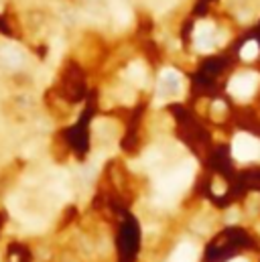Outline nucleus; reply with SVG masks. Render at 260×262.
Masks as SVG:
<instances>
[{"mask_svg": "<svg viewBox=\"0 0 260 262\" xmlns=\"http://www.w3.org/2000/svg\"><path fill=\"white\" fill-rule=\"evenodd\" d=\"M193 173H195V163L191 159L183 161L179 167H175L173 171L165 173L163 177L157 179V191L161 197H175L179 195L185 187H187L193 181Z\"/></svg>", "mask_w": 260, "mask_h": 262, "instance_id": "obj_1", "label": "nucleus"}, {"mask_svg": "<svg viewBox=\"0 0 260 262\" xmlns=\"http://www.w3.org/2000/svg\"><path fill=\"white\" fill-rule=\"evenodd\" d=\"M232 155L238 161H254L260 157V140H256L254 136L240 132L234 136L232 140Z\"/></svg>", "mask_w": 260, "mask_h": 262, "instance_id": "obj_2", "label": "nucleus"}, {"mask_svg": "<svg viewBox=\"0 0 260 262\" xmlns=\"http://www.w3.org/2000/svg\"><path fill=\"white\" fill-rule=\"evenodd\" d=\"M258 84H260V76H258V73H252V71H250V73H240V76L232 78L228 90H230V94H232L234 98L246 100V98H250V96L256 92Z\"/></svg>", "mask_w": 260, "mask_h": 262, "instance_id": "obj_3", "label": "nucleus"}, {"mask_svg": "<svg viewBox=\"0 0 260 262\" xmlns=\"http://www.w3.org/2000/svg\"><path fill=\"white\" fill-rule=\"evenodd\" d=\"M183 92V78H181V73L177 69H163L161 73V78H159V96L163 100V96L171 98V96H179ZM159 100V104H161Z\"/></svg>", "mask_w": 260, "mask_h": 262, "instance_id": "obj_4", "label": "nucleus"}, {"mask_svg": "<svg viewBox=\"0 0 260 262\" xmlns=\"http://www.w3.org/2000/svg\"><path fill=\"white\" fill-rule=\"evenodd\" d=\"M213 25L209 21H203V23H197L195 27V49L197 51H211L213 43H215V37H213Z\"/></svg>", "mask_w": 260, "mask_h": 262, "instance_id": "obj_5", "label": "nucleus"}, {"mask_svg": "<svg viewBox=\"0 0 260 262\" xmlns=\"http://www.w3.org/2000/svg\"><path fill=\"white\" fill-rule=\"evenodd\" d=\"M195 260H197V250L189 242L179 244L177 250L173 252V256L169 258V262H195Z\"/></svg>", "mask_w": 260, "mask_h": 262, "instance_id": "obj_6", "label": "nucleus"}, {"mask_svg": "<svg viewBox=\"0 0 260 262\" xmlns=\"http://www.w3.org/2000/svg\"><path fill=\"white\" fill-rule=\"evenodd\" d=\"M0 59H3L9 67H21L23 61H25V55L17 45H5L3 49H0Z\"/></svg>", "mask_w": 260, "mask_h": 262, "instance_id": "obj_7", "label": "nucleus"}, {"mask_svg": "<svg viewBox=\"0 0 260 262\" xmlns=\"http://www.w3.org/2000/svg\"><path fill=\"white\" fill-rule=\"evenodd\" d=\"M126 76H128V80H130L134 86H138V88H144V86H146V67H144L140 61H134V63L128 65Z\"/></svg>", "mask_w": 260, "mask_h": 262, "instance_id": "obj_8", "label": "nucleus"}, {"mask_svg": "<svg viewBox=\"0 0 260 262\" xmlns=\"http://www.w3.org/2000/svg\"><path fill=\"white\" fill-rule=\"evenodd\" d=\"M114 17H116V25H120V27H126V25L132 21L130 9H128L124 3H116V5H114Z\"/></svg>", "mask_w": 260, "mask_h": 262, "instance_id": "obj_9", "label": "nucleus"}, {"mask_svg": "<svg viewBox=\"0 0 260 262\" xmlns=\"http://www.w3.org/2000/svg\"><path fill=\"white\" fill-rule=\"evenodd\" d=\"M258 53H260L258 43H256V41H248L246 45H242L240 57H242L244 61H252V59H256V57H258Z\"/></svg>", "mask_w": 260, "mask_h": 262, "instance_id": "obj_10", "label": "nucleus"}, {"mask_svg": "<svg viewBox=\"0 0 260 262\" xmlns=\"http://www.w3.org/2000/svg\"><path fill=\"white\" fill-rule=\"evenodd\" d=\"M234 219H238V211H234V209H232V211L228 213V221H234Z\"/></svg>", "mask_w": 260, "mask_h": 262, "instance_id": "obj_11", "label": "nucleus"}, {"mask_svg": "<svg viewBox=\"0 0 260 262\" xmlns=\"http://www.w3.org/2000/svg\"><path fill=\"white\" fill-rule=\"evenodd\" d=\"M232 262H246V260H242V258H238V260H232Z\"/></svg>", "mask_w": 260, "mask_h": 262, "instance_id": "obj_12", "label": "nucleus"}]
</instances>
